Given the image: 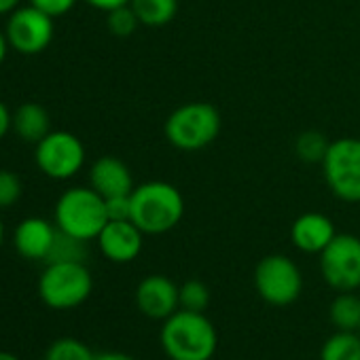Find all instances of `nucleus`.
I'll use <instances>...</instances> for the list:
<instances>
[{"label":"nucleus","mask_w":360,"mask_h":360,"mask_svg":"<svg viewBox=\"0 0 360 360\" xmlns=\"http://www.w3.org/2000/svg\"><path fill=\"white\" fill-rule=\"evenodd\" d=\"M159 343L169 360H212L219 333L204 311L176 309L163 320Z\"/></svg>","instance_id":"nucleus-1"},{"label":"nucleus","mask_w":360,"mask_h":360,"mask_svg":"<svg viewBox=\"0 0 360 360\" xmlns=\"http://www.w3.org/2000/svg\"><path fill=\"white\" fill-rule=\"evenodd\" d=\"M129 221L144 236H163L178 227L185 217V198L172 183L148 180L129 193Z\"/></svg>","instance_id":"nucleus-2"},{"label":"nucleus","mask_w":360,"mask_h":360,"mask_svg":"<svg viewBox=\"0 0 360 360\" xmlns=\"http://www.w3.org/2000/svg\"><path fill=\"white\" fill-rule=\"evenodd\" d=\"M223 129L221 112L214 104L208 102H187L174 108L165 123V140L185 153H195L210 146Z\"/></svg>","instance_id":"nucleus-3"},{"label":"nucleus","mask_w":360,"mask_h":360,"mask_svg":"<svg viewBox=\"0 0 360 360\" xmlns=\"http://www.w3.org/2000/svg\"><path fill=\"white\" fill-rule=\"evenodd\" d=\"M53 223L60 231L91 242L108 223L106 200L91 187H70L56 202Z\"/></svg>","instance_id":"nucleus-4"},{"label":"nucleus","mask_w":360,"mask_h":360,"mask_svg":"<svg viewBox=\"0 0 360 360\" xmlns=\"http://www.w3.org/2000/svg\"><path fill=\"white\" fill-rule=\"evenodd\" d=\"M37 290L39 299L47 307L60 311L75 309L89 299L94 290V278L87 265L79 261L47 263L39 278Z\"/></svg>","instance_id":"nucleus-5"},{"label":"nucleus","mask_w":360,"mask_h":360,"mask_svg":"<svg viewBox=\"0 0 360 360\" xmlns=\"http://www.w3.org/2000/svg\"><path fill=\"white\" fill-rule=\"evenodd\" d=\"M320 165L326 187L339 202L360 204V138L333 140Z\"/></svg>","instance_id":"nucleus-6"},{"label":"nucleus","mask_w":360,"mask_h":360,"mask_svg":"<svg viewBox=\"0 0 360 360\" xmlns=\"http://www.w3.org/2000/svg\"><path fill=\"white\" fill-rule=\"evenodd\" d=\"M255 288L274 307L292 305L303 292V274L286 255H267L255 267Z\"/></svg>","instance_id":"nucleus-7"},{"label":"nucleus","mask_w":360,"mask_h":360,"mask_svg":"<svg viewBox=\"0 0 360 360\" xmlns=\"http://www.w3.org/2000/svg\"><path fill=\"white\" fill-rule=\"evenodd\" d=\"M37 167L53 180H70L85 165V144L72 131H49L39 144H34Z\"/></svg>","instance_id":"nucleus-8"},{"label":"nucleus","mask_w":360,"mask_h":360,"mask_svg":"<svg viewBox=\"0 0 360 360\" xmlns=\"http://www.w3.org/2000/svg\"><path fill=\"white\" fill-rule=\"evenodd\" d=\"M324 282L337 292L360 288V238L337 233L333 242L318 255Z\"/></svg>","instance_id":"nucleus-9"},{"label":"nucleus","mask_w":360,"mask_h":360,"mask_svg":"<svg viewBox=\"0 0 360 360\" xmlns=\"http://www.w3.org/2000/svg\"><path fill=\"white\" fill-rule=\"evenodd\" d=\"M56 18L41 11L34 5L18 7L11 15H7L5 34L9 41V47L22 56H39L43 53L56 34Z\"/></svg>","instance_id":"nucleus-10"},{"label":"nucleus","mask_w":360,"mask_h":360,"mask_svg":"<svg viewBox=\"0 0 360 360\" xmlns=\"http://www.w3.org/2000/svg\"><path fill=\"white\" fill-rule=\"evenodd\" d=\"M136 307L148 320L163 322L176 309H180L178 286L167 276L150 274L142 278L136 286Z\"/></svg>","instance_id":"nucleus-11"},{"label":"nucleus","mask_w":360,"mask_h":360,"mask_svg":"<svg viewBox=\"0 0 360 360\" xmlns=\"http://www.w3.org/2000/svg\"><path fill=\"white\" fill-rule=\"evenodd\" d=\"M100 252L112 263H131L144 246V233L131 221H108L96 238Z\"/></svg>","instance_id":"nucleus-12"},{"label":"nucleus","mask_w":360,"mask_h":360,"mask_svg":"<svg viewBox=\"0 0 360 360\" xmlns=\"http://www.w3.org/2000/svg\"><path fill=\"white\" fill-rule=\"evenodd\" d=\"M89 187L104 200L129 195L134 191V176L125 161L112 155L96 159L89 167Z\"/></svg>","instance_id":"nucleus-13"},{"label":"nucleus","mask_w":360,"mask_h":360,"mask_svg":"<svg viewBox=\"0 0 360 360\" xmlns=\"http://www.w3.org/2000/svg\"><path fill=\"white\" fill-rule=\"evenodd\" d=\"M58 236L56 223L41 217L24 219L13 231V246L20 257L28 261H47Z\"/></svg>","instance_id":"nucleus-14"},{"label":"nucleus","mask_w":360,"mask_h":360,"mask_svg":"<svg viewBox=\"0 0 360 360\" xmlns=\"http://www.w3.org/2000/svg\"><path fill=\"white\" fill-rule=\"evenodd\" d=\"M337 236L333 221L322 212H305L290 225V242L305 255H320Z\"/></svg>","instance_id":"nucleus-15"},{"label":"nucleus","mask_w":360,"mask_h":360,"mask_svg":"<svg viewBox=\"0 0 360 360\" xmlns=\"http://www.w3.org/2000/svg\"><path fill=\"white\" fill-rule=\"evenodd\" d=\"M13 131L20 136V140L39 144L51 131L49 112L37 102H26L18 106V110L13 112Z\"/></svg>","instance_id":"nucleus-16"},{"label":"nucleus","mask_w":360,"mask_h":360,"mask_svg":"<svg viewBox=\"0 0 360 360\" xmlns=\"http://www.w3.org/2000/svg\"><path fill=\"white\" fill-rule=\"evenodd\" d=\"M328 318L337 330L360 333V297L356 290L337 292L328 307Z\"/></svg>","instance_id":"nucleus-17"},{"label":"nucleus","mask_w":360,"mask_h":360,"mask_svg":"<svg viewBox=\"0 0 360 360\" xmlns=\"http://www.w3.org/2000/svg\"><path fill=\"white\" fill-rule=\"evenodd\" d=\"M131 9L140 20V26L163 28L174 22L178 13V0H131Z\"/></svg>","instance_id":"nucleus-18"},{"label":"nucleus","mask_w":360,"mask_h":360,"mask_svg":"<svg viewBox=\"0 0 360 360\" xmlns=\"http://www.w3.org/2000/svg\"><path fill=\"white\" fill-rule=\"evenodd\" d=\"M320 360H360V333H333L320 347Z\"/></svg>","instance_id":"nucleus-19"},{"label":"nucleus","mask_w":360,"mask_h":360,"mask_svg":"<svg viewBox=\"0 0 360 360\" xmlns=\"http://www.w3.org/2000/svg\"><path fill=\"white\" fill-rule=\"evenodd\" d=\"M328 144L330 140L318 131V129H307V131H301L295 140V153L301 161L305 163H322L326 150H328Z\"/></svg>","instance_id":"nucleus-20"},{"label":"nucleus","mask_w":360,"mask_h":360,"mask_svg":"<svg viewBox=\"0 0 360 360\" xmlns=\"http://www.w3.org/2000/svg\"><path fill=\"white\" fill-rule=\"evenodd\" d=\"M45 360H96V354L87 343L75 337H62L47 347Z\"/></svg>","instance_id":"nucleus-21"},{"label":"nucleus","mask_w":360,"mask_h":360,"mask_svg":"<svg viewBox=\"0 0 360 360\" xmlns=\"http://www.w3.org/2000/svg\"><path fill=\"white\" fill-rule=\"evenodd\" d=\"M87 242L79 240V238H72L64 231L58 229V236H56V242H53V248L49 252V259L47 263H58V261H79V263H85V255H87Z\"/></svg>","instance_id":"nucleus-22"},{"label":"nucleus","mask_w":360,"mask_h":360,"mask_svg":"<svg viewBox=\"0 0 360 360\" xmlns=\"http://www.w3.org/2000/svg\"><path fill=\"white\" fill-rule=\"evenodd\" d=\"M180 309L189 311H206L210 305V290L202 280H187L178 286Z\"/></svg>","instance_id":"nucleus-23"},{"label":"nucleus","mask_w":360,"mask_h":360,"mask_svg":"<svg viewBox=\"0 0 360 360\" xmlns=\"http://www.w3.org/2000/svg\"><path fill=\"white\" fill-rule=\"evenodd\" d=\"M106 28L117 39H129L140 28V20L134 13L131 5H125L106 13Z\"/></svg>","instance_id":"nucleus-24"},{"label":"nucleus","mask_w":360,"mask_h":360,"mask_svg":"<svg viewBox=\"0 0 360 360\" xmlns=\"http://www.w3.org/2000/svg\"><path fill=\"white\" fill-rule=\"evenodd\" d=\"M22 193H24L22 178L11 169H0V210L15 206Z\"/></svg>","instance_id":"nucleus-25"},{"label":"nucleus","mask_w":360,"mask_h":360,"mask_svg":"<svg viewBox=\"0 0 360 360\" xmlns=\"http://www.w3.org/2000/svg\"><path fill=\"white\" fill-rule=\"evenodd\" d=\"M79 0H30V5L39 7L41 11L49 13L51 18H62L66 15L68 11L75 9V5Z\"/></svg>","instance_id":"nucleus-26"},{"label":"nucleus","mask_w":360,"mask_h":360,"mask_svg":"<svg viewBox=\"0 0 360 360\" xmlns=\"http://www.w3.org/2000/svg\"><path fill=\"white\" fill-rule=\"evenodd\" d=\"M106 212H108V221H129V214H131L129 195L108 198L106 200Z\"/></svg>","instance_id":"nucleus-27"},{"label":"nucleus","mask_w":360,"mask_h":360,"mask_svg":"<svg viewBox=\"0 0 360 360\" xmlns=\"http://www.w3.org/2000/svg\"><path fill=\"white\" fill-rule=\"evenodd\" d=\"M85 3H87L89 7L98 9V11H104V13H108V11H112V9H119V7H125V5H129L131 0H85Z\"/></svg>","instance_id":"nucleus-28"},{"label":"nucleus","mask_w":360,"mask_h":360,"mask_svg":"<svg viewBox=\"0 0 360 360\" xmlns=\"http://www.w3.org/2000/svg\"><path fill=\"white\" fill-rule=\"evenodd\" d=\"M11 129H13V115L9 112L5 102H0V140H3Z\"/></svg>","instance_id":"nucleus-29"},{"label":"nucleus","mask_w":360,"mask_h":360,"mask_svg":"<svg viewBox=\"0 0 360 360\" xmlns=\"http://www.w3.org/2000/svg\"><path fill=\"white\" fill-rule=\"evenodd\" d=\"M20 3H22V0H0V18L11 15L18 7H22Z\"/></svg>","instance_id":"nucleus-30"},{"label":"nucleus","mask_w":360,"mask_h":360,"mask_svg":"<svg viewBox=\"0 0 360 360\" xmlns=\"http://www.w3.org/2000/svg\"><path fill=\"white\" fill-rule=\"evenodd\" d=\"M96 360H136V358L123 352H102V354H96Z\"/></svg>","instance_id":"nucleus-31"},{"label":"nucleus","mask_w":360,"mask_h":360,"mask_svg":"<svg viewBox=\"0 0 360 360\" xmlns=\"http://www.w3.org/2000/svg\"><path fill=\"white\" fill-rule=\"evenodd\" d=\"M11 47H9V41H7V34H5V30H0V64L5 62V58H7V51H9Z\"/></svg>","instance_id":"nucleus-32"},{"label":"nucleus","mask_w":360,"mask_h":360,"mask_svg":"<svg viewBox=\"0 0 360 360\" xmlns=\"http://www.w3.org/2000/svg\"><path fill=\"white\" fill-rule=\"evenodd\" d=\"M0 360H20L15 354H11V352H5V349H0Z\"/></svg>","instance_id":"nucleus-33"},{"label":"nucleus","mask_w":360,"mask_h":360,"mask_svg":"<svg viewBox=\"0 0 360 360\" xmlns=\"http://www.w3.org/2000/svg\"><path fill=\"white\" fill-rule=\"evenodd\" d=\"M3 242H5V223L0 219V248H3Z\"/></svg>","instance_id":"nucleus-34"}]
</instances>
